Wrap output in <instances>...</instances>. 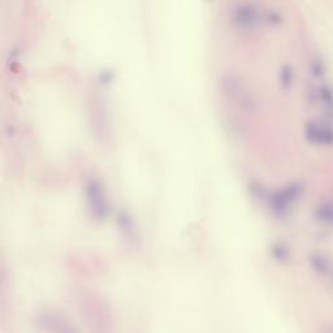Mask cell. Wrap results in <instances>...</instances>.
<instances>
[{
  "label": "cell",
  "instance_id": "cell-1",
  "mask_svg": "<svg viewBox=\"0 0 333 333\" xmlns=\"http://www.w3.org/2000/svg\"><path fill=\"white\" fill-rule=\"evenodd\" d=\"M86 198L93 215L97 219H104L108 214V203L102 185L97 180H91L86 185Z\"/></svg>",
  "mask_w": 333,
  "mask_h": 333
},
{
  "label": "cell",
  "instance_id": "cell-2",
  "mask_svg": "<svg viewBox=\"0 0 333 333\" xmlns=\"http://www.w3.org/2000/svg\"><path fill=\"white\" fill-rule=\"evenodd\" d=\"M302 194V186L300 183H293L285 187L283 190L277 191L276 194L272 197L271 200V206H272L273 211L277 215H284L289 211V208L293 204V202L298 199V197Z\"/></svg>",
  "mask_w": 333,
  "mask_h": 333
},
{
  "label": "cell",
  "instance_id": "cell-3",
  "mask_svg": "<svg viewBox=\"0 0 333 333\" xmlns=\"http://www.w3.org/2000/svg\"><path fill=\"white\" fill-rule=\"evenodd\" d=\"M306 137L310 142L319 146L333 145V130L320 122H310L306 126Z\"/></svg>",
  "mask_w": 333,
  "mask_h": 333
},
{
  "label": "cell",
  "instance_id": "cell-4",
  "mask_svg": "<svg viewBox=\"0 0 333 333\" xmlns=\"http://www.w3.org/2000/svg\"><path fill=\"white\" fill-rule=\"evenodd\" d=\"M317 217L327 225H333V206L332 204H323L316 212Z\"/></svg>",
  "mask_w": 333,
  "mask_h": 333
},
{
  "label": "cell",
  "instance_id": "cell-5",
  "mask_svg": "<svg viewBox=\"0 0 333 333\" xmlns=\"http://www.w3.org/2000/svg\"><path fill=\"white\" fill-rule=\"evenodd\" d=\"M273 255L276 256V258H279V259H285L286 256H288V250H286V248L285 246H283V245H277L276 248L273 249Z\"/></svg>",
  "mask_w": 333,
  "mask_h": 333
},
{
  "label": "cell",
  "instance_id": "cell-6",
  "mask_svg": "<svg viewBox=\"0 0 333 333\" xmlns=\"http://www.w3.org/2000/svg\"><path fill=\"white\" fill-rule=\"evenodd\" d=\"M65 333H72V332H69V331H67V332H65Z\"/></svg>",
  "mask_w": 333,
  "mask_h": 333
}]
</instances>
